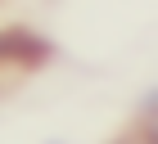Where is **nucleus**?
Returning <instances> with one entry per match:
<instances>
[{"label":"nucleus","instance_id":"f257e3e1","mask_svg":"<svg viewBox=\"0 0 158 144\" xmlns=\"http://www.w3.org/2000/svg\"><path fill=\"white\" fill-rule=\"evenodd\" d=\"M45 54H50V45L41 41V36L18 32V27L0 32V63H41Z\"/></svg>","mask_w":158,"mask_h":144}]
</instances>
